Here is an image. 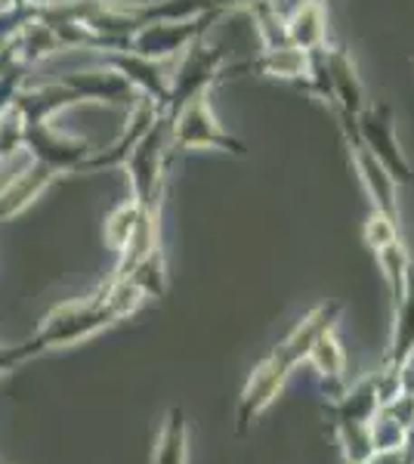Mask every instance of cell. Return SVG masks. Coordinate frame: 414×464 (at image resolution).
<instances>
[{
    "instance_id": "6da1fadb",
    "label": "cell",
    "mask_w": 414,
    "mask_h": 464,
    "mask_svg": "<svg viewBox=\"0 0 414 464\" xmlns=\"http://www.w3.org/2000/svg\"><path fill=\"white\" fill-rule=\"evenodd\" d=\"M341 313H343L341 301L315 304L313 310L291 328L288 338L282 343H275V347L254 365V372L247 375L242 387V396H238V409H236L238 437H245V433L251 430V424L273 406L275 396L282 393V387L288 384L291 372L306 362V353H310L315 338L331 332V328L337 325V319H341Z\"/></svg>"
},
{
    "instance_id": "7a4b0ae2",
    "label": "cell",
    "mask_w": 414,
    "mask_h": 464,
    "mask_svg": "<svg viewBox=\"0 0 414 464\" xmlns=\"http://www.w3.org/2000/svg\"><path fill=\"white\" fill-rule=\"evenodd\" d=\"M380 409L378 378L368 375L356 387H346L341 400H331L325 406L328 430L337 437L346 464H368L374 461L371 446V421Z\"/></svg>"
},
{
    "instance_id": "3957f363",
    "label": "cell",
    "mask_w": 414,
    "mask_h": 464,
    "mask_svg": "<svg viewBox=\"0 0 414 464\" xmlns=\"http://www.w3.org/2000/svg\"><path fill=\"white\" fill-rule=\"evenodd\" d=\"M356 133L365 143L368 152L378 159L383 168L393 174L399 186L414 183V168L402 149V140L396 133V109L390 100L368 102V106L356 115Z\"/></svg>"
},
{
    "instance_id": "277c9868",
    "label": "cell",
    "mask_w": 414,
    "mask_h": 464,
    "mask_svg": "<svg viewBox=\"0 0 414 464\" xmlns=\"http://www.w3.org/2000/svg\"><path fill=\"white\" fill-rule=\"evenodd\" d=\"M337 115V124H341V133H343V143H346V152H350V161L359 174V183H362L365 196L371 198V211H380L383 217L390 220L402 223V205H399V183L393 179L383 164L374 159L371 152L365 149V143L359 140L356 133V115H346V111H334Z\"/></svg>"
},
{
    "instance_id": "5b68a950",
    "label": "cell",
    "mask_w": 414,
    "mask_h": 464,
    "mask_svg": "<svg viewBox=\"0 0 414 464\" xmlns=\"http://www.w3.org/2000/svg\"><path fill=\"white\" fill-rule=\"evenodd\" d=\"M325 59H328L331 93H334V106H331V111L359 115L371 100H368V90H365L362 74H359L356 59H352V53L343 47V44H328Z\"/></svg>"
},
{
    "instance_id": "8992f818",
    "label": "cell",
    "mask_w": 414,
    "mask_h": 464,
    "mask_svg": "<svg viewBox=\"0 0 414 464\" xmlns=\"http://www.w3.org/2000/svg\"><path fill=\"white\" fill-rule=\"evenodd\" d=\"M306 365L315 372V381L322 387V396L331 402V400H341L346 393V356H343V347L337 341L334 328L325 334H319L315 343L306 353Z\"/></svg>"
},
{
    "instance_id": "52a82bcc",
    "label": "cell",
    "mask_w": 414,
    "mask_h": 464,
    "mask_svg": "<svg viewBox=\"0 0 414 464\" xmlns=\"http://www.w3.org/2000/svg\"><path fill=\"white\" fill-rule=\"evenodd\" d=\"M288 37L300 50H322L328 47V6L325 0H303L284 16Z\"/></svg>"
},
{
    "instance_id": "ba28073f",
    "label": "cell",
    "mask_w": 414,
    "mask_h": 464,
    "mask_svg": "<svg viewBox=\"0 0 414 464\" xmlns=\"http://www.w3.org/2000/svg\"><path fill=\"white\" fill-rule=\"evenodd\" d=\"M414 353V266L409 273L402 301L393 306V328H390V350L383 359V369L399 372L402 362Z\"/></svg>"
},
{
    "instance_id": "9c48e42d",
    "label": "cell",
    "mask_w": 414,
    "mask_h": 464,
    "mask_svg": "<svg viewBox=\"0 0 414 464\" xmlns=\"http://www.w3.org/2000/svg\"><path fill=\"white\" fill-rule=\"evenodd\" d=\"M242 69L260 72L263 78H275V81H284V84L300 87L306 81V72H310V53L291 44V47H282V50H266L263 56L245 63Z\"/></svg>"
},
{
    "instance_id": "30bf717a",
    "label": "cell",
    "mask_w": 414,
    "mask_h": 464,
    "mask_svg": "<svg viewBox=\"0 0 414 464\" xmlns=\"http://www.w3.org/2000/svg\"><path fill=\"white\" fill-rule=\"evenodd\" d=\"M183 140L186 143H205V146H217V149H226V152H236V155H245L247 149L242 140H236L232 133H226L217 118L210 115V106L205 100L198 102L195 109H189L183 121Z\"/></svg>"
},
{
    "instance_id": "8fae6325",
    "label": "cell",
    "mask_w": 414,
    "mask_h": 464,
    "mask_svg": "<svg viewBox=\"0 0 414 464\" xmlns=\"http://www.w3.org/2000/svg\"><path fill=\"white\" fill-rule=\"evenodd\" d=\"M374 260H378L383 282H387V288H390V306H396L402 301L405 285H409V273L414 266L409 257V248H405L402 238H393V242L383 245L380 251H374Z\"/></svg>"
},
{
    "instance_id": "7c38bea8",
    "label": "cell",
    "mask_w": 414,
    "mask_h": 464,
    "mask_svg": "<svg viewBox=\"0 0 414 464\" xmlns=\"http://www.w3.org/2000/svg\"><path fill=\"white\" fill-rule=\"evenodd\" d=\"M362 238L368 245V251H380L383 245H390L393 238H402V223L390 220V217H383L380 211H371L365 220V229H362Z\"/></svg>"
},
{
    "instance_id": "4fadbf2b",
    "label": "cell",
    "mask_w": 414,
    "mask_h": 464,
    "mask_svg": "<svg viewBox=\"0 0 414 464\" xmlns=\"http://www.w3.org/2000/svg\"><path fill=\"white\" fill-rule=\"evenodd\" d=\"M402 464H414V459H409V461H402Z\"/></svg>"
},
{
    "instance_id": "5bb4252c",
    "label": "cell",
    "mask_w": 414,
    "mask_h": 464,
    "mask_svg": "<svg viewBox=\"0 0 414 464\" xmlns=\"http://www.w3.org/2000/svg\"><path fill=\"white\" fill-rule=\"evenodd\" d=\"M0 464H10V461H4V459H0Z\"/></svg>"
}]
</instances>
